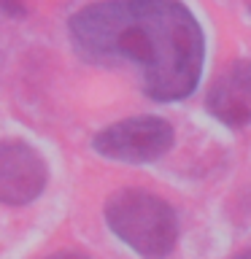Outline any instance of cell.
I'll return each mask as SVG.
<instances>
[{"mask_svg": "<svg viewBox=\"0 0 251 259\" xmlns=\"http://www.w3.org/2000/svg\"><path fill=\"white\" fill-rule=\"evenodd\" d=\"M68 30L89 60L135 62L151 100H184L200 84L205 38L178 0H103L73 14Z\"/></svg>", "mask_w": 251, "mask_h": 259, "instance_id": "cell-1", "label": "cell"}, {"mask_svg": "<svg viewBox=\"0 0 251 259\" xmlns=\"http://www.w3.org/2000/svg\"><path fill=\"white\" fill-rule=\"evenodd\" d=\"M105 224L143 259H165L178 240L176 210L143 189H119L111 194L105 202Z\"/></svg>", "mask_w": 251, "mask_h": 259, "instance_id": "cell-2", "label": "cell"}, {"mask_svg": "<svg viewBox=\"0 0 251 259\" xmlns=\"http://www.w3.org/2000/svg\"><path fill=\"white\" fill-rule=\"evenodd\" d=\"M95 151L105 159L143 165L165 157L173 146V124L162 116H133L100 130L95 135Z\"/></svg>", "mask_w": 251, "mask_h": 259, "instance_id": "cell-3", "label": "cell"}, {"mask_svg": "<svg viewBox=\"0 0 251 259\" xmlns=\"http://www.w3.org/2000/svg\"><path fill=\"white\" fill-rule=\"evenodd\" d=\"M49 184L44 157L24 141H0V202L27 205Z\"/></svg>", "mask_w": 251, "mask_h": 259, "instance_id": "cell-4", "label": "cell"}, {"mask_svg": "<svg viewBox=\"0 0 251 259\" xmlns=\"http://www.w3.org/2000/svg\"><path fill=\"white\" fill-rule=\"evenodd\" d=\"M205 108L227 127H246L251 121V62L238 60L222 70L208 87Z\"/></svg>", "mask_w": 251, "mask_h": 259, "instance_id": "cell-5", "label": "cell"}, {"mask_svg": "<svg viewBox=\"0 0 251 259\" xmlns=\"http://www.w3.org/2000/svg\"><path fill=\"white\" fill-rule=\"evenodd\" d=\"M0 14H6V16H24V14H27V0H0Z\"/></svg>", "mask_w": 251, "mask_h": 259, "instance_id": "cell-6", "label": "cell"}, {"mask_svg": "<svg viewBox=\"0 0 251 259\" xmlns=\"http://www.w3.org/2000/svg\"><path fill=\"white\" fill-rule=\"evenodd\" d=\"M49 259H89L87 254H78V251H60V254H52Z\"/></svg>", "mask_w": 251, "mask_h": 259, "instance_id": "cell-7", "label": "cell"}, {"mask_svg": "<svg viewBox=\"0 0 251 259\" xmlns=\"http://www.w3.org/2000/svg\"><path fill=\"white\" fill-rule=\"evenodd\" d=\"M235 259H251V251H246V254H238Z\"/></svg>", "mask_w": 251, "mask_h": 259, "instance_id": "cell-8", "label": "cell"}]
</instances>
